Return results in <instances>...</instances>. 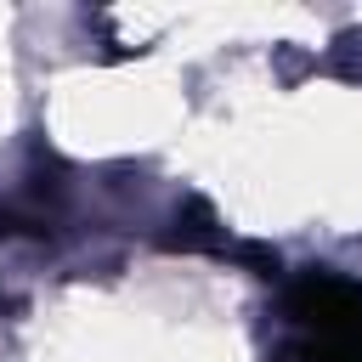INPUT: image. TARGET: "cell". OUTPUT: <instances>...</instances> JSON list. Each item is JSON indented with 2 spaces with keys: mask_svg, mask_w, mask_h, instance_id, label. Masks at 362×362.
Here are the masks:
<instances>
[{
  "mask_svg": "<svg viewBox=\"0 0 362 362\" xmlns=\"http://www.w3.org/2000/svg\"><path fill=\"white\" fill-rule=\"evenodd\" d=\"M283 305L300 362H362V283L339 272H300Z\"/></svg>",
  "mask_w": 362,
  "mask_h": 362,
  "instance_id": "1",
  "label": "cell"
}]
</instances>
